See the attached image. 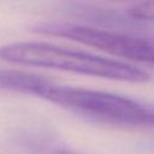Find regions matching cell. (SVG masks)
<instances>
[{
  "label": "cell",
  "mask_w": 154,
  "mask_h": 154,
  "mask_svg": "<svg viewBox=\"0 0 154 154\" xmlns=\"http://www.w3.org/2000/svg\"><path fill=\"white\" fill-rule=\"evenodd\" d=\"M54 82L31 72L19 70H0V90L20 93L45 99Z\"/></svg>",
  "instance_id": "cell-4"
},
{
  "label": "cell",
  "mask_w": 154,
  "mask_h": 154,
  "mask_svg": "<svg viewBox=\"0 0 154 154\" xmlns=\"http://www.w3.org/2000/svg\"><path fill=\"white\" fill-rule=\"evenodd\" d=\"M45 100L100 123L123 126L154 125V103L107 91L53 83Z\"/></svg>",
  "instance_id": "cell-2"
},
{
  "label": "cell",
  "mask_w": 154,
  "mask_h": 154,
  "mask_svg": "<svg viewBox=\"0 0 154 154\" xmlns=\"http://www.w3.org/2000/svg\"><path fill=\"white\" fill-rule=\"evenodd\" d=\"M14 144L22 154H83L57 137L41 131H24L17 135Z\"/></svg>",
  "instance_id": "cell-5"
},
{
  "label": "cell",
  "mask_w": 154,
  "mask_h": 154,
  "mask_svg": "<svg viewBox=\"0 0 154 154\" xmlns=\"http://www.w3.org/2000/svg\"><path fill=\"white\" fill-rule=\"evenodd\" d=\"M128 13L135 19L154 22V1L134 4L131 7H129Z\"/></svg>",
  "instance_id": "cell-6"
},
{
  "label": "cell",
  "mask_w": 154,
  "mask_h": 154,
  "mask_svg": "<svg viewBox=\"0 0 154 154\" xmlns=\"http://www.w3.org/2000/svg\"><path fill=\"white\" fill-rule=\"evenodd\" d=\"M31 31L66 37L113 55L154 65V38L150 37L64 22H41L32 25Z\"/></svg>",
  "instance_id": "cell-3"
},
{
  "label": "cell",
  "mask_w": 154,
  "mask_h": 154,
  "mask_svg": "<svg viewBox=\"0 0 154 154\" xmlns=\"http://www.w3.org/2000/svg\"><path fill=\"white\" fill-rule=\"evenodd\" d=\"M0 60L123 82L142 83L149 79L146 71L130 64L46 42H16L0 46Z\"/></svg>",
  "instance_id": "cell-1"
}]
</instances>
